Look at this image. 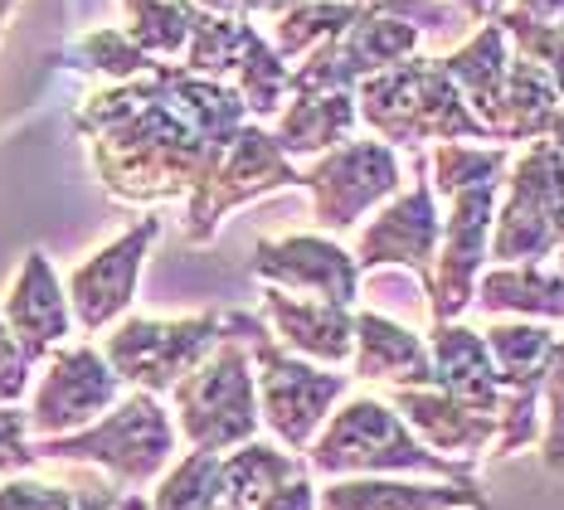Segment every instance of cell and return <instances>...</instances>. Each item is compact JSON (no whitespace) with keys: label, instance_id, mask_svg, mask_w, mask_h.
I'll list each match as a JSON object with an SVG mask.
<instances>
[{"label":"cell","instance_id":"obj_39","mask_svg":"<svg viewBox=\"0 0 564 510\" xmlns=\"http://www.w3.org/2000/svg\"><path fill=\"white\" fill-rule=\"evenodd\" d=\"M448 6H457L467 20H477V25H481V20L497 15V6H491V0H448Z\"/></svg>","mask_w":564,"mask_h":510},{"label":"cell","instance_id":"obj_38","mask_svg":"<svg viewBox=\"0 0 564 510\" xmlns=\"http://www.w3.org/2000/svg\"><path fill=\"white\" fill-rule=\"evenodd\" d=\"M507 10L525 20H540V25H564V0H511Z\"/></svg>","mask_w":564,"mask_h":510},{"label":"cell","instance_id":"obj_16","mask_svg":"<svg viewBox=\"0 0 564 510\" xmlns=\"http://www.w3.org/2000/svg\"><path fill=\"white\" fill-rule=\"evenodd\" d=\"M394 413L404 419V428L419 437L429 453L448 457V462H467L477 467L481 457L497 443V419L491 413H477L467 403L448 399L443 389L423 384V389H390Z\"/></svg>","mask_w":564,"mask_h":510},{"label":"cell","instance_id":"obj_11","mask_svg":"<svg viewBox=\"0 0 564 510\" xmlns=\"http://www.w3.org/2000/svg\"><path fill=\"white\" fill-rule=\"evenodd\" d=\"M497 195H501V185H477V189H463V195L443 199L448 215H443L433 272H429V282H423L429 322H463V316L473 312L477 278H481V268H487Z\"/></svg>","mask_w":564,"mask_h":510},{"label":"cell","instance_id":"obj_13","mask_svg":"<svg viewBox=\"0 0 564 510\" xmlns=\"http://www.w3.org/2000/svg\"><path fill=\"white\" fill-rule=\"evenodd\" d=\"M438 234H443L438 195H433V185L419 175L409 189H399V195H390L375 209V219L356 234L350 258H356L360 278L375 268H409L423 287L433 272V253H438Z\"/></svg>","mask_w":564,"mask_h":510},{"label":"cell","instance_id":"obj_5","mask_svg":"<svg viewBox=\"0 0 564 510\" xmlns=\"http://www.w3.org/2000/svg\"><path fill=\"white\" fill-rule=\"evenodd\" d=\"M171 399H175V433L195 453H234V447L253 443L258 428H263V419H258V389H253V355L229 330L171 389Z\"/></svg>","mask_w":564,"mask_h":510},{"label":"cell","instance_id":"obj_22","mask_svg":"<svg viewBox=\"0 0 564 510\" xmlns=\"http://www.w3.org/2000/svg\"><path fill=\"white\" fill-rule=\"evenodd\" d=\"M473 312L521 316V322L564 326V268L560 263H491L481 268Z\"/></svg>","mask_w":564,"mask_h":510},{"label":"cell","instance_id":"obj_24","mask_svg":"<svg viewBox=\"0 0 564 510\" xmlns=\"http://www.w3.org/2000/svg\"><path fill=\"white\" fill-rule=\"evenodd\" d=\"M356 122V93H292V102L278 112L273 141L288 161L322 156V151L350 141Z\"/></svg>","mask_w":564,"mask_h":510},{"label":"cell","instance_id":"obj_34","mask_svg":"<svg viewBox=\"0 0 564 510\" xmlns=\"http://www.w3.org/2000/svg\"><path fill=\"white\" fill-rule=\"evenodd\" d=\"M535 453L545 462V471H564V336L555 340V355L540 379V437Z\"/></svg>","mask_w":564,"mask_h":510},{"label":"cell","instance_id":"obj_43","mask_svg":"<svg viewBox=\"0 0 564 510\" xmlns=\"http://www.w3.org/2000/svg\"><path fill=\"white\" fill-rule=\"evenodd\" d=\"M491 6H497V10H501V6H507V0H491Z\"/></svg>","mask_w":564,"mask_h":510},{"label":"cell","instance_id":"obj_35","mask_svg":"<svg viewBox=\"0 0 564 510\" xmlns=\"http://www.w3.org/2000/svg\"><path fill=\"white\" fill-rule=\"evenodd\" d=\"M40 457H34V443H30V423L15 403H0V481L6 477H20V471H34Z\"/></svg>","mask_w":564,"mask_h":510},{"label":"cell","instance_id":"obj_15","mask_svg":"<svg viewBox=\"0 0 564 510\" xmlns=\"http://www.w3.org/2000/svg\"><path fill=\"white\" fill-rule=\"evenodd\" d=\"M161 239V219H141L122 239H112L108 248H98L93 258H84L74 272H68V312L74 322L98 336L122 322V312L137 302V282H141V268H147V253L151 243Z\"/></svg>","mask_w":564,"mask_h":510},{"label":"cell","instance_id":"obj_25","mask_svg":"<svg viewBox=\"0 0 564 510\" xmlns=\"http://www.w3.org/2000/svg\"><path fill=\"white\" fill-rule=\"evenodd\" d=\"M438 64H443V74L453 78V88L463 93V102L473 108V117L487 127L501 83H507V68H511V40L501 34V25L497 20H481V25L467 34L457 50L443 54Z\"/></svg>","mask_w":564,"mask_h":510},{"label":"cell","instance_id":"obj_10","mask_svg":"<svg viewBox=\"0 0 564 510\" xmlns=\"http://www.w3.org/2000/svg\"><path fill=\"white\" fill-rule=\"evenodd\" d=\"M282 185H302V171L282 156V147L273 141V132L243 122L234 141L225 147V156L215 161V171L205 175L191 189V215H185V239L191 243H209L219 234L229 209L249 205V199L268 195V189Z\"/></svg>","mask_w":564,"mask_h":510},{"label":"cell","instance_id":"obj_18","mask_svg":"<svg viewBox=\"0 0 564 510\" xmlns=\"http://www.w3.org/2000/svg\"><path fill=\"white\" fill-rule=\"evenodd\" d=\"M0 322L20 340L30 365L50 360V355L68 340L74 330V312H68L64 282L54 278V263L44 253H25V268L15 272V287H10L6 306H0Z\"/></svg>","mask_w":564,"mask_h":510},{"label":"cell","instance_id":"obj_3","mask_svg":"<svg viewBox=\"0 0 564 510\" xmlns=\"http://www.w3.org/2000/svg\"><path fill=\"white\" fill-rule=\"evenodd\" d=\"M225 330L239 336L253 355V389H258V419H263V428L278 437V447L302 457L312 447V437L322 433V423L332 419V409L350 394V375L282 350L273 340V330L263 326V316L234 312L225 316Z\"/></svg>","mask_w":564,"mask_h":510},{"label":"cell","instance_id":"obj_21","mask_svg":"<svg viewBox=\"0 0 564 510\" xmlns=\"http://www.w3.org/2000/svg\"><path fill=\"white\" fill-rule=\"evenodd\" d=\"M423 340H429V360H433V389H443L448 399L497 419L501 384H497V365H491L481 330L467 322H433Z\"/></svg>","mask_w":564,"mask_h":510},{"label":"cell","instance_id":"obj_12","mask_svg":"<svg viewBox=\"0 0 564 510\" xmlns=\"http://www.w3.org/2000/svg\"><path fill=\"white\" fill-rule=\"evenodd\" d=\"M122 399V379L102 360L98 346H58L44 360V379L30 399V437H64L88 423H98L112 403Z\"/></svg>","mask_w":564,"mask_h":510},{"label":"cell","instance_id":"obj_42","mask_svg":"<svg viewBox=\"0 0 564 510\" xmlns=\"http://www.w3.org/2000/svg\"><path fill=\"white\" fill-rule=\"evenodd\" d=\"M555 258H560V268H564V243H560V253H555Z\"/></svg>","mask_w":564,"mask_h":510},{"label":"cell","instance_id":"obj_2","mask_svg":"<svg viewBox=\"0 0 564 510\" xmlns=\"http://www.w3.org/2000/svg\"><path fill=\"white\" fill-rule=\"evenodd\" d=\"M350 93H356V117L394 151L429 147V141H491L438 58L414 54L404 64L360 78Z\"/></svg>","mask_w":564,"mask_h":510},{"label":"cell","instance_id":"obj_1","mask_svg":"<svg viewBox=\"0 0 564 510\" xmlns=\"http://www.w3.org/2000/svg\"><path fill=\"white\" fill-rule=\"evenodd\" d=\"M302 462H307V471H316V477H326V481H336V477L477 481V467L429 453V447L404 428L394 403L375 399V394H350L340 409H332V419L322 423V433L312 437Z\"/></svg>","mask_w":564,"mask_h":510},{"label":"cell","instance_id":"obj_6","mask_svg":"<svg viewBox=\"0 0 564 510\" xmlns=\"http://www.w3.org/2000/svg\"><path fill=\"white\" fill-rule=\"evenodd\" d=\"M564 243V151L531 141L501 181L487 263H550Z\"/></svg>","mask_w":564,"mask_h":510},{"label":"cell","instance_id":"obj_41","mask_svg":"<svg viewBox=\"0 0 564 510\" xmlns=\"http://www.w3.org/2000/svg\"><path fill=\"white\" fill-rule=\"evenodd\" d=\"M117 510H147V496H122V506H117Z\"/></svg>","mask_w":564,"mask_h":510},{"label":"cell","instance_id":"obj_33","mask_svg":"<svg viewBox=\"0 0 564 510\" xmlns=\"http://www.w3.org/2000/svg\"><path fill=\"white\" fill-rule=\"evenodd\" d=\"M491 20L501 25V34H507L511 50L521 54L525 64L545 68V74L564 88V25H540V20H525V15H516V10H507V6H501Z\"/></svg>","mask_w":564,"mask_h":510},{"label":"cell","instance_id":"obj_32","mask_svg":"<svg viewBox=\"0 0 564 510\" xmlns=\"http://www.w3.org/2000/svg\"><path fill=\"white\" fill-rule=\"evenodd\" d=\"M68 58H74L78 68H93V74H108L117 83L127 78H141L156 68V58H147L137 50L132 40H127V30H93L84 40L68 44Z\"/></svg>","mask_w":564,"mask_h":510},{"label":"cell","instance_id":"obj_31","mask_svg":"<svg viewBox=\"0 0 564 510\" xmlns=\"http://www.w3.org/2000/svg\"><path fill=\"white\" fill-rule=\"evenodd\" d=\"M127 40L147 58H181L195 30V6L191 0H127Z\"/></svg>","mask_w":564,"mask_h":510},{"label":"cell","instance_id":"obj_14","mask_svg":"<svg viewBox=\"0 0 564 510\" xmlns=\"http://www.w3.org/2000/svg\"><path fill=\"white\" fill-rule=\"evenodd\" d=\"M253 278L292 296H316L356 312L360 302V268L350 248H340L332 234H288V239H258Z\"/></svg>","mask_w":564,"mask_h":510},{"label":"cell","instance_id":"obj_17","mask_svg":"<svg viewBox=\"0 0 564 510\" xmlns=\"http://www.w3.org/2000/svg\"><path fill=\"white\" fill-rule=\"evenodd\" d=\"M263 326L273 330V340L282 350L302 355V360H312V365H326V370L350 365V346H356V312H350V306L268 287L263 292Z\"/></svg>","mask_w":564,"mask_h":510},{"label":"cell","instance_id":"obj_19","mask_svg":"<svg viewBox=\"0 0 564 510\" xmlns=\"http://www.w3.org/2000/svg\"><path fill=\"white\" fill-rule=\"evenodd\" d=\"M316 510H487L481 481L336 477L316 491Z\"/></svg>","mask_w":564,"mask_h":510},{"label":"cell","instance_id":"obj_26","mask_svg":"<svg viewBox=\"0 0 564 510\" xmlns=\"http://www.w3.org/2000/svg\"><path fill=\"white\" fill-rule=\"evenodd\" d=\"M307 462L278 443H243L219 457V481H225V506L229 510H253L263 496H273L282 481L302 477Z\"/></svg>","mask_w":564,"mask_h":510},{"label":"cell","instance_id":"obj_4","mask_svg":"<svg viewBox=\"0 0 564 510\" xmlns=\"http://www.w3.org/2000/svg\"><path fill=\"white\" fill-rule=\"evenodd\" d=\"M175 419L166 413V403L156 394L132 389L127 399H117L98 423L64 437H40L34 457L40 462H78V467H102L117 491H141L156 486L161 471L175 462Z\"/></svg>","mask_w":564,"mask_h":510},{"label":"cell","instance_id":"obj_36","mask_svg":"<svg viewBox=\"0 0 564 510\" xmlns=\"http://www.w3.org/2000/svg\"><path fill=\"white\" fill-rule=\"evenodd\" d=\"M30 370H34V365L25 360L20 340L6 330V322H0V403L25 399V389H30Z\"/></svg>","mask_w":564,"mask_h":510},{"label":"cell","instance_id":"obj_28","mask_svg":"<svg viewBox=\"0 0 564 510\" xmlns=\"http://www.w3.org/2000/svg\"><path fill=\"white\" fill-rule=\"evenodd\" d=\"M511 171V147H497V141H438L429 156V175H433V195L453 199L463 189L477 185H501Z\"/></svg>","mask_w":564,"mask_h":510},{"label":"cell","instance_id":"obj_8","mask_svg":"<svg viewBox=\"0 0 564 510\" xmlns=\"http://www.w3.org/2000/svg\"><path fill=\"white\" fill-rule=\"evenodd\" d=\"M487 355L497 365L501 384V413H497V443L487 457H521L540 437V379L555 355L560 326L521 322V316H497L481 330Z\"/></svg>","mask_w":564,"mask_h":510},{"label":"cell","instance_id":"obj_37","mask_svg":"<svg viewBox=\"0 0 564 510\" xmlns=\"http://www.w3.org/2000/svg\"><path fill=\"white\" fill-rule=\"evenodd\" d=\"M253 510H316V486H312V471H302V477L282 481L273 496H263Z\"/></svg>","mask_w":564,"mask_h":510},{"label":"cell","instance_id":"obj_7","mask_svg":"<svg viewBox=\"0 0 564 510\" xmlns=\"http://www.w3.org/2000/svg\"><path fill=\"white\" fill-rule=\"evenodd\" d=\"M219 340H225V316L219 312L181 316V322L132 316V322H117L108 336H102V360L112 365V375L122 379V384L161 399V394H171Z\"/></svg>","mask_w":564,"mask_h":510},{"label":"cell","instance_id":"obj_44","mask_svg":"<svg viewBox=\"0 0 564 510\" xmlns=\"http://www.w3.org/2000/svg\"><path fill=\"white\" fill-rule=\"evenodd\" d=\"M356 6H366V0H356Z\"/></svg>","mask_w":564,"mask_h":510},{"label":"cell","instance_id":"obj_40","mask_svg":"<svg viewBox=\"0 0 564 510\" xmlns=\"http://www.w3.org/2000/svg\"><path fill=\"white\" fill-rule=\"evenodd\" d=\"M545 141H555V147L564 151V88H560V108H555V122H550V132Z\"/></svg>","mask_w":564,"mask_h":510},{"label":"cell","instance_id":"obj_23","mask_svg":"<svg viewBox=\"0 0 564 510\" xmlns=\"http://www.w3.org/2000/svg\"><path fill=\"white\" fill-rule=\"evenodd\" d=\"M555 108H560V83L545 74V68L525 64L521 54L511 50V68H507V83L497 93V108L487 117V137L497 147H531L550 132L555 122Z\"/></svg>","mask_w":564,"mask_h":510},{"label":"cell","instance_id":"obj_30","mask_svg":"<svg viewBox=\"0 0 564 510\" xmlns=\"http://www.w3.org/2000/svg\"><path fill=\"white\" fill-rule=\"evenodd\" d=\"M219 457L225 453H185L171 462L156 481V496L147 510H219L225 506V481H219Z\"/></svg>","mask_w":564,"mask_h":510},{"label":"cell","instance_id":"obj_20","mask_svg":"<svg viewBox=\"0 0 564 510\" xmlns=\"http://www.w3.org/2000/svg\"><path fill=\"white\" fill-rule=\"evenodd\" d=\"M350 379L390 389H423L433 384L429 340L414 326L380 312H356V346H350Z\"/></svg>","mask_w":564,"mask_h":510},{"label":"cell","instance_id":"obj_9","mask_svg":"<svg viewBox=\"0 0 564 510\" xmlns=\"http://www.w3.org/2000/svg\"><path fill=\"white\" fill-rule=\"evenodd\" d=\"M302 189L312 195V219L336 239V234H350L384 199L404 189V161L380 137L340 141L302 171Z\"/></svg>","mask_w":564,"mask_h":510},{"label":"cell","instance_id":"obj_29","mask_svg":"<svg viewBox=\"0 0 564 510\" xmlns=\"http://www.w3.org/2000/svg\"><path fill=\"white\" fill-rule=\"evenodd\" d=\"M356 15H360L356 0H307V6L273 20V40L268 44H273V54L288 64V58H302V54L322 50L326 40H336Z\"/></svg>","mask_w":564,"mask_h":510},{"label":"cell","instance_id":"obj_27","mask_svg":"<svg viewBox=\"0 0 564 510\" xmlns=\"http://www.w3.org/2000/svg\"><path fill=\"white\" fill-rule=\"evenodd\" d=\"M122 491L108 477H78L44 481V477H6L0 481V510H117Z\"/></svg>","mask_w":564,"mask_h":510}]
</instances>
